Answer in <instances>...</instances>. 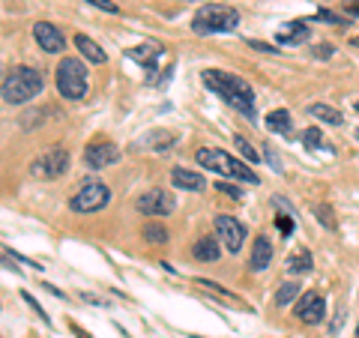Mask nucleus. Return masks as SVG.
I'll use <instances>...</instances> for the list:
<instances>
[{
    "mask_svg": "<svg viewBox=\"0 0 359 338\" xmlns=\"http://www.w3.org/2000/svg\"><path fill=\"white\" fill-rule=\"evenodd\" d=\"M135 207H138L141 216H150V219H162V216H171L174 207H177V201L171 191H165V189H147L144 195L135 201Z\"/></svg>",
    "mask_w": 359,
    "mask_h": 338,
    "instance_id": "nucleus-8",
    "label": "nucleus"
},
{
    "mask_svg": "<svg viewBox=\"0 0 359 338\" xmlns=\"http://www.w3.org/2000/svg\"><path fill=\"white\" fill-rule=\"evenodd\" d=\"M306 36H309V25H306V21H290V27L278 33L276 39L282 42V45H297V42H302Z\"/></svg>",
    "mask_w": 359,
    "mask_h": 338,
    "instance_id": "nucleus-22",
    "label": "nucleus"
},
{
    "mask_svg": "<svg viewBox=\"0 0 359 338\" xmlns=\"http://www.w3.org/2000/svg\"><path fill=\"white\" fill-rule=\"evenodd\" d=\"M57 90L63 99L69 102H81V99L90 93L87 87V66L78 58H63L57 66Z\"/></svg>",
    "mask_w": 359,
    "mask_h": 338,
    "instance_id": "nucleus-5",
    "label": "nucleus"
},
{
    "mask_svg": "<svg viewBox=\"0 0 359 338\" xmlns=\"http://www.w3.org/2000/svg\"><path fill=\"white\" fill-rule=\"evenodd\" d=\"M75 48L81 51V58L90 60V63H105L108 60V54L99 48V45L90 39V36H84V33H78V36H75Z\"/></svg>",
    "mask_w": 359,
    "mask_h": 338,
    "instance_id": "nucleus-19",
    "label": "nucleus"
},
{
    "mask_svg": "<svg viewBox=\"0 0 359 338\" xmlns=\"http://www.w3.org/2000/svg\"><path fill=\"white\" fill-rule=\"evenodd\" d=\"M192 255H195V261H204V264H212V261H219V243H216V236H198V240L192 243Z\"/></svg>",
    "mask_w": 359,
    "mask_h": 338,
    "instance_id": "nucleus-18",
    "label": "nucleus"
},
{
    "mask_svg": "<svg viewBox=\"0 0 359 338\" xmlns=\"http://www.w3.org/2000/svg\"><path fill=\"white\" fill-rule=\"evenodd\" d=\"M21 299H25V302H27V306H30L33 311H36V314H39V318H42V323H48V326H51V318H48V314H45V311H42V306H39V302H36V299H33L30 294H21Z\"/></svg>",
    "mask_w": 359,
    "mask_h": 338,
    "instance_id": "nucleus-30",
    "label": "nucleus"
},
{
    "mask_svg": "<svg viewBox=\"0 0 359 338\" xmlns=\"http://www.w3.org/2000/svg\"><path fill=\"white\" fill-rule=\"evenodd\" d=\"M111 204V189L105 183H99V180H84L81 186L72 191L69 198V210L72 212H99Z\"/></svg>",
    "mask_w": 359,
    "mask_h": 338,
    "instance_id": "nucleus-6",
    "label": "nucleus"
},
{
    "mask_svg": "<svg viewBox=\"0 0 359 338\" xmlns=\"http://www.w3.org/2000/svg\"><path fill=\"white\" fill-rule=\"evenodd\" d=\"M269 264H273V243H269V236H255L249 266L255 269V273H264Z\"/></svg>",
    "mask_w": 359,
    "mask_h": 338,
    "instance_id": "nucleus-14",
    "label": "nucleus"
},
{
    "mask_svg": "<svg viewBox=\"0 0 359 338\" xmlns=\"http://www.w3.org/2000/svg\"><path fill=\"white\" fill-rule=\"evenodd\" d=\"M233 144H237V150L243 153V159H245V162H252V165L257 162V150L252 147V144H249V141H245V138H243V135H237V138H233Z\"/></svg>",
    "mask_w": 359,
    "mask_h": 338,
    "instance_id": "nucleus-27",
    "label": "nucleus"
},
{
    "mask_svg": "<svg viewBox=\"0 0 359 338\" xmlns=\"http://www.w3.org/2000/svg\"><path fill=\"white\" fill-rule=\"evenodd\" d=\"M126 54H129L135 63H141V66H147V69H153L156 60H159V54H162V45L159 42H144V45H135V48H129Z\"/></svg>",
    "mask_w": 359,
    "mask_h": 338,
    "instance_id": "nucleus-17",
    "label": "nucleus"
},
{
    "mask_svg": "<svg viewBox=\"0 0 359 338\" xmlns=\"http://www.w3.org/2000/svg\"><path fill=\"white\" fill-rule=\"evenodd\" d=\"M84 162H87V168H93V171H102V168L120 162V147H117L114 141L96 138V141H90V144H87Z\"/></svg>",
    "mask_w": 359,
    "mask_h": 338,
    "instance_id": "nucleus-9",
    "label": "nucleus"
},
{
    "mask_svg": "<svg viewBox=\"0 0 359 338\" xmlns=\"http://www.w3.org/2000/svg\"><path fill=\"white\" fill-rule=\"evenodd\" d=\"M356 111H359V102H356Z\"/></svg>",
    "mask_w": 359,
    "mask_h": 338,
    "instance_id": "nucleus-38",
    "label": "nucleus"
},
{
    "mask_svg": "<svg viewBox=\"0 0 359 338\" xmlns=\"http://www.w3.org/2000/svg\"><path fill=\"white\" fill-rule=\"evenodd\" d=\"M302 144H306L309 150H320L327 141H323V132H320V129H314V126H311V129L302 132Z\"/></svg>",
    "mask_w": 359,
    "mask_h": 338,
    "instance_id": "nucleus-26",
    "label": "nucleus"
},
{
    "mask_svg": "<svg viewBox=\"0 0 359 338\" xmlns=\"http://www.w3.org/2000/svg\"><path fill=\"white\" fill-rule=\"evenodd\" d=\"M195 162L201 168H210V171H216L222 177H231V180H243V183H252L257 186L261 183V177H257L249 165H245L243 159H237V156H228L224 150H212V147H201L195 153Z\"/></svg>",
    "mask_w": 359,
    "mask_h": 338,
    "instance_id": "nucleus-3",
    "label": "nucleus"
},
{
    "mask_svg": "<svg viewBox=\"0 0 359 338\" xmlns=\"http://www.w3.org/2000/svg\"><path fill=\"white\" fill-rule=\"evenodd\" d=\"M189 4H195V0H189Z\"/></svg>",
    "mask_w": 359,
    "mask_h": 338,
    "instance_id": "nucleus-39",
    "label": "nucleus"
},
{
    "mask_svg": "<svg viewBox=\"0 0 359 338\" xmlns=\"http://www.w3.org/2000/svg\"><path fill=\"white\" fill-rule=\"evenodd\" d=\"M144 150H156V153H168L177 144V132H171V129H153V132H147L144 138L138 141Z\"/></svg>",
    "mask_w": 359,
    "mask_h": 338,
    "instance_id": "nucleus-13",
    "label": "nucleus"
},
{
    "mask_svg": "<svg viewBox=\"0 0 359 338\" xmlns=\"http://www.w3.org/2000/svg\"><path fill=\"white\" fill-rule=\"evenodd\" d=\"M84 4L96 6V9H102V13H111V15H117V13H120V6L114 4V0H84Z\"/></svg>",
    "mask_w": 359,
    "mask_h": 338,
    "instance_id": "nucleus-28",
    "label": "nucleus"
},
{
    "mask_svg": "<svg viewBox=\"0 0 359 338\" xmlns=\"http://www.w3.org/2000/svg\"><path fill=\"white\" fill-rule=\"evenodd\" d=\"M249 48L264 51V54H278V51H282V48H276V45H266V42H257V39H249Z\"/></svg>",
    "mask_w": 359,
    "mask_h": 338,
    "instance_id": "nucleus-31",
    "label": "nucleus"
},
{
    "mask_svg": "<svg viewBox=\"0 0 359 338\" xmlns=\"http://www.w3.org/2000/svg\"><path fill=\"white\" fill-rule=\"evenodd\" d=\"M81 299H84V302H93V306H105V299H99V297H93V294H81Z\"/></svg>",
    "mask_w": 359,
    "mask_h": 338,
    "instance_id": "nucleus-34",
    "label": "nucleus"
},
{
    "mask_svg": "<svg viewBox=\"0 0 359 338\" xmlns=\"http://www.w3.org/2000/svg\"><path fill=\"white\" fill-rule=\"evenodd\" d=\"M309 114H311V117H318V120H323V123H330V126H341V120H344L339 108H332V105H323V102L311 105V108H309Z\"/></svg>",
    "mask_w": 359,
    "mask_h": 338,
    "instance_id": "nucleus-23",
    "label": "nucleus"
},
{
    "mask_svg": "<svg viewBox=\"0 0 359 338\" xmlns=\"http://www.w3.org/2000/svg\"><path fill=\"white\" fill-rule=\"evenodd\" d=\"M212 224H216L219 240L224 243V249H228L231 255L243 249V243H245V224L243 222H237L233 216H224V212H222V216L212 219Z\"/></svg>",
    "mask_w": 359,
    "mask_h": 338,
    "instance_id": "nucleus-10",
    "label": "nucleus"
},
{
    "mask_svg": "<svg viewBox=\"0 0 359 338\" xmlns=\"http://www.w3.org/2000/svg\"><path fill=\"white\" fill-rule=\"evenodd\" d=\"M219 191H224V195H231L233 201H240V198H243V191H240L237 186H233V183H219Z\"/></svg>",
    "mask_w": 359,
    "mask_h": 338,
    "instance_id": "nucleus-32",
    "label": "nucleus"
},
{
    "mask_svg": "<svg viewBox=\"0 0 359 338\" xmlns=\"http://www.w3.org/2000/svg\"><path fill=\"white\" fill-rule=\"evenodd\" d=\"M201 81L207 90H212L219 99H224L231 108H237L240 114L255 120V90L249 81H243L240 75L224 72V69H204L201 72Z\"/></svg>",
    "mask_w": 359,
    "mask_h": 338,
    "instance_id": "nucleus-1",
    "label": "nucleus"
},
{
    "mask_svg": "<svg viewBox=\"0 0 359 338\" xmlns=\"http://www.w3.org/2000/svg\"><path fill=\"white\" fill-rule=\"evenodd\" d=\"M266 159L273 162V168H278V159H276V153H273V150H266Z\"/></svg>",
    "mask_w": 359,
    "mask_h": 338,
    "instance_id": "nucleus-35",
    "label": "nucleus"
},
{
    "mask_svg": "<svg viewBox=\"0 0 359 338\" xmlns=\"http://www.w3.org/2000/svg\"><path fill=\"white\" fill-rule=\"evenodd\" d=\"M141 236L147 243H168V236H171V234H168V228H165L162 222H147L141 228Z\"/></svg>",
    "mask_w": 359,
    "mask_h": 338,
    "instance_id": "nucleus-24",
    "label": "nucleus"
},
{
    "mask_svg": "<svg viewBox=\"0 0 359 338\" xmlns=\"http://www.w3.org/2000/svg\"><path fill=\"white\" fill-rule=\"evenodd\" d=\"M356 138H359V132H356Z\"/></svg>",
    "mask_w": 359,
    "mask_h": 338,
    "instance_id": "nucleus-40",
    "label": "nucleus"
},
{
    "mask_svg": "<svg viewBox=\"0 0 359 338\" xmlns=\"http://www.w3.org/2000/svg\"><path fill=\"white\" fill-rule=\"evenodd\" d=\"M171 183H174L180 191H204V189H207L204 174L189 171V168H174V171H171Z\"/></svg>",
    "mask_w": 359,
    "mask_h": 338,
    "instance_id": "nucleus-15",
    "label": "nucleus"
},
{
    "mask_svg": "<svg viewBox=\"0 0 359 338\" xmlns=\"http://www.w3.org/2000/svg\"><path fill=\"white\" fill-rule=\"evenodd\" d=\"M314 212H318V222H320V224H327L330 231L335 228V219H332V210H330V207H314Z\"/></svg>",
    "mask_w": 359,
    "mask_h": 338,
    "instance_id": "nucleus-29",
    "label": "nucleus"
},
{
    "mask_svg": "<svg viewBox=\"0 0 359 338\" xmlns=\"http://www.w3.org/2000/svg\"><path fill=\"white\" fill-rule=\"evenodd\" d=\"M311 266H314V261H311V255L306 249H299V252H294L287 257V273L290 276H306V273H311Z\"/></svg>",
    "mask_w": 359,
    "mask_h": 338,
    "instance_id": "nucleus-21",
    "label": "nucleus"
},
{
    "mask_svg": "<svg viewBox=\"0 0 359 338\" xmlns=\"http://www.w3.org/2000/svg\"><path fill=\"white\" fill-rule=\"evenodd\" d=\"M42 90H45V75L33 69V66H15L0 81V96H4L6 105H25L30 99L42 96Z\"/></svg>",
    "mask_w": 359,
    "mask_h": 338,
    "instance_id": "nucleus-2",
    "label": "nucleus"
},
{
    "mask_svg": "<svg viewBox=\"0 0 359 338\" xmlns=\"http://www.w3.org/2000/svg\"><path fill=\"white\" fill-rule=\"evenodd\" d=\"M240 25V13L233 6L224 4H207L204 9H198L192 18V30L201 36H216V33H231Z\"/></svg>",
    "mask_w": 359,
    "mask_h": 338,
    "instance_id": "nucleus-4",
    "label": "nucleus"
},
{
    "mask_svg": "<svg viewBox=\"0 0 359 338\" xmlns=\"http://www.w3.org/2000/svg\"><path fill=\"white\" fill-rule=\"evenodd\" d=\"M356 338H359V326H356Z\"/></svg>",
    "mask_w": 359,
    "mask_h": 338,
    "instance_id": "nucleus-37",
    "label": "nucleus"
},
{
    "mask_svg": "<svg viewBox=\"0 0 359 338\" xmlns=\"http://www.w3.org/2000/svg\"><path fill=\"white\" fill-rule=\"evenodd\" d=\"M294 299H299V285L297 281H285V285L278 288V294H276V306L282 309V306H287V302H294Z\"/></svg>",
    "mask_w": 359,
    "mask_h": 338,
    "instance_id": "nucleus-25",
    "label": "nucleus"
},
{
    "mask_svg": "<svg viewBox=\"0 0 359 338\" xmlns=\"http://www.w3.org/2000/svg\"><path fill=\"white\" fill-rule=\"evenodd\" d=\"M266 129L276 132V135H290V129H294V120H290V114L285 108L269 111V114H266Z\"/></svg>",
    "mask_w": 359,
    "mask_h": 338,
    "instance_id": "nucleus-20",
    "label": "nucleus"
},
{
    "mask_svg": "<svg viewBox=\"0 0 359 338\" xmlns=\"http://www.w3.org/2000/svg\"><path fill=\"white\" fill-rule=\"evenodd\" d=\"M69 171V150L66 147H48L30 162V177L33 180H57Z\"/></svg>",
    "mask_w": 359,
    "mask_h": 338,
    "instance_id": "nucleus-7",
    "label": "nucleus"
},
{
    "mask_svg": "<svg viewBox=\"0 0 359 338\" xmlns=\"http://www.w3.org/2000/svg\"><path fill=\"white\" fill-rule=\"evenodd\" d=\"M353 45H356V48H359V36H356V39H353Z\"/></svg>",
    "mask_w": 359,
    "mask_h": 338,
    "instance_id": "nucleus-36",
    "label": "nucleus"
},
{
    "mask_svg": "<svg viewBox=\"0 0 359 338\" xmlns=\"http://www.w3.org/2000/svg\"><path fill=\"white\" fill-rule=\"evenodd\" d=\"M294 314L309 326L320 323L323 318H327V299H323V294H318V290H306V294L297 299Z\"/></svg>",
    "mask_w": 359,
    "mask_h": 338,
    "instance_id": "nucleus-11",
    "label": "nucleus"
},
{
    "mask_svg": "<svg viewBox=\"0 0 359 338\" xmlns=\"http://www.w3.org/2000/svg\"><path fill=\"white\" fill-rule=\"evenodd\" d=\"M33 36H36L39 48L48 51V54H60L66 48V39H63L60 27H54L51 21H36V25H33Z\"/></svg>",
    "mask_w": 359,
    "mask_h": 338,
    "instance_id": "nucleus-12",
    "label": "nucleus"
},
{
    "mask_svg": "<svg viewBox=\"0 0 359 338\" xmlns=\"http://www.w3.org/2000/svg\"><path fill=\"white\" fill-rule=\"evenodd\" d=\"M276 222H278V228H282V234L287 236L290 231H294V222H290L287 216H276Z\"/></svg>",
    "mask_w": 359,
    "mask_h": 338,
    "instance_id": "nucleus-33",
    "label": "nucleus"
},
{
    "mask_svg": "<svg viewBox=\"0 0 359 338\" xmlns=\"http://www.w3.org/2000/svg\"><path fill=\"white\" fill-rule=\"evenodd\" d=\"M48 120H60V114H57V108L54 105H39V108H30V111H25L21 114V129H36V126H42V123H48Z\"/></svg>",
    "mask_w": 359,
    "mask_h": 338,
    "instance_id": "nucleus-16",
    "label": "nucleus"
}]
</instances>
